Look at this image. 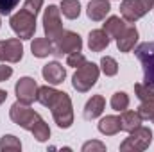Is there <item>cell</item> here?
Wrapping results in <instances>:
<instances>
[{"instance_id":"obj_33","label":"cell","mask_w":154,"mask_h":152,"mask_svg":"<svg viewBox=\"0 0 154 152\" xmlns=\"http://www.w3.org/2000/svg\"><path fill=\"white\" fill-rule=\"evenodd\" d=\"M140 4L143 5V9L149 13L151 9H154V0H140Z\"/></svg>"},{"instance_id":"obj_14","label":"cell","mask_w":154,"mask_h":152,"mask_svg":"<svg viewBox=\"0 0 154 152\" xmlns=\"http://www.w3.org/2000/svg\"><path fill=\"white\" fill-rule=\"evenodd\" d=\"M111 11V5L108 0H91L86 7V14L90 20L93 22H100L108 16V13Z\"/></svg>"},{"instance_id":"obj_12","label":"cell","mask_w":154,"mask_h":152,"mask_svg":"<svg viewBox=\"0 0 154 152\" xmlns=\"http://www.w3.org/2000/svg\"><path fill=\"white\" fill-rule=\"evenodd\" d=\"M41 75H43V79H45L50 86H57V84H61V82L65 81V77H66V70L63 68L61 63L52 61V63H47V65L43 66Z\"/></svg>"},{"instance_id":"obj_15","label":"cell","mask_w":154,"mask_h":152,"mask_svg":"<svg viewBox=\"0 0 154 152\" xmlns=\"http://www.w3.org/2000/svg\"><path fill=\"white\" fill-rule=\"evenodd\" d=\"M111 38L108 36V32L104 29H95L88 34V47L91 52H102L104 48H108Z\"/></svg>"},{"instance_id":"obj_7","label":"cell","mask_w":154,"mask_h":152,"mask_svg":"<svg viewBox=\"0 0 154 152\" xmlns=\"http://www.w3.org/2000/svg\"><path fill=\"white\" fill-rule=\"evenodd\" d=\"M43 29H45V38L50 41L61 36L63 32V22H61V9L57 5H48L43 13Z\"/></svg>"},{"instance_id":"obj_16","label":"cell","mask_w":154,"mask_h":152,"mask_svg":"<svg viewBox=\"0 0 154 152\" xmlns=\"http://www.w3.org/2000/svg\"><path fill=\"white\" fill-rule=\"evenodd\" d=\"M104 108H106V100H104V97L102 95H93L88 102H86V106H84V118L86 120H95V118H99L102 111H104Z\"/></svg>"},{"instance_id":"obj_1","label":"cell","mask_w":154,"mask_h":152,"mask_svg":"<svg viewBox=\"0 0 154 152\" xmlns=\"http://www.w3.org/2000/svg\"><path fill=\"white\" fill-rule=\"evenodd\" d=\"M41 106L48 108L52 111L54 122L57 123V127L61 129H68L74 123V108H72V100L68 97V93L65 91H57L52 86H41L38 88V97H36Z\"/></svg>"},{"instance_id":"obj_28","label":"cell","mask_w":154,"mask_h":152,"mask_svg":"<svg viewBox=\"0 0 154 152\" xmlns=\"http://www.w3.org/2000/svg\"><path fill=\"white\" fill-rule=\"evenodd\" d=\"M84 63H86V57H84L81 52H72V54H68V57H66V65L72 66V68H79V66H82Z\"/></svg>"},{"instance_id":"obj_17","label":"cell","mask_w":154,"mask_h":152,"mask_svg":"<svg viewBox=\"0 0 154 152\" xmlns=\"http://www.w3.org/2000/svg\"><path fill=\"white\" fill-rule=\"evenodd\" d=\"M31 52L34 57H48L50 54H54V41H50L48 38H36L32 43H31Z\"/></svg>"},{"instance_id":"obj_4","label":"cell","mask_w":154,"mask_h":152,"mask_svg":"<svg viewBox=\"0 0 154 152\" xmlns=\"http://www.w3.org/2000/svg\"><path fill=\"white\" fill-rule=\"evenodd\" d=\"M152 143V131L149 127H136L133 132H129V138H125L120 143V150L122 152H142L149 149V145Z\"/></svg>"},{"instance_id":"obj_23","label":"cell","mask_w":154,"mask_h":152,"mask_svg":"<svg viewBox=\"0 0 154 152\" xmlns=\"http://www.w3.org/2000/svg\"><path fill=\"white\" fill-rule=\"evenodd\" d=\"M31 132L36 138V141H47L50 138V127L47 125V122L43 118H39L38 122L34 123V127L31 129Z\"/></svg>"},{"instance_id":"obj_11","label":"cell","mask_w":154,"mask_h":152,"mask_svg":"<svg viewBox=\"0 0 154 152\" xmlns=\"http://www.w3.org/2000/svg\"><path fill=\"white\" fill-rule=\"evenodd\" d=\"M120 14L125 22L134 23L136 20H140L142 16L147 14V11L143 9V5L140 4V0H124L120 4Z\"/></svg>"},{"instance_id":"obj_30","label":"cell","mask_w":154,"mask_h":152,"mask_svg":"<svg viewBox=\"0 0 154 152\" xmlns=\"http://www.w3.org/2000/svg\"><path fill=\"white\" fill-rule=\"evenodd\" d=\"M20 0H0V14H11Z\"/></svg>"},{"instance_id":"obj_36","label":"cell","mask_w":154,"mask_h":152,"mask_svg":"<svg viewBox=\"0 0 154 152\" xmlns=\"http://www.w3.org/2000/svg\"><path fill=\"white\" fill-rule=\"evenodd\" d=\"M0 23H2V22H0Z\"/></svg>"},{"instance_id":"obj_8","label":"cell","mask_w":154,"mask_h":152,"mask_svg":"<svg viewBox=\"0 0 154 152\" xmlns=\"http://www.w3.org/2000/svg\"><path fill=\"white\" fill-rule=\"evenodd\" d=\"M82 48V39L74 31H63L61 36L54 41V54H72V52H81Z\"/></svg>"},{"instance_id":"obj_27","label":"cell","mask_w":154,"mask_h":152,"mask_svg":"<svg viewBox=\"0 0 154 152\" xmlns=\"http://www.w3.org/2000/svg\"><path fill=\"white\" fill-rule=\"evenodd\" d=\"M138 114L142 116V120H152L154 116V99L151 100H143L138 108Z\"/></svg>"},{"instance_id":"obj_25","label":"cell","mask_w":154,"mask_h":152,"mask_svg":"<svg viewBox=\"0 0 154 152\" xmlns=\"http://www.w3.org/2000/svg\"><path fill=\"white\" fill-rule=\"evenodd\" d=\"M100 70H102V74L106 77H113V75L118 74V63H116L113 57L104 56V57L100 59Z\"/></svg>"},{"instance_id":"obj_24","label":"cell","mask_w":154,"mask_h":152,"mask_svg":"<svg viewBox=\"0 0 154 152\" xmlns=\"http://www.w3.org/2000/svg\"><path fill=\"white\" fill-rule=\"evenodd\" d=\"M111 108L115 111H125L129 108V95L125 91H116L111 97Z\"/></svg>"},{"instance_id":"obj_9","label":"cell","mask_w":154,"mask_h":152,"mask_svg":"<svg viewBox=\"0 0 154 152\" xmlns=\"http://www.w3.org/2000/svg\"><path fill=\"white\" fill-rule=\"evenodd\" d=\"M23 57V45L20 38L2 39L0 41V61L4 63H20Z\"/></svg>"},{"instance_id":"obj_6","label":"cell","mask_w":154,"mask_h":152,"mask_svg":"<svg viewBox=\"0 0 154 152\" xmlns=\"http://www.w3.org/2000/svg\"><path fill=\"white\" fill-rule=\"evenodd\" d=\"M9 116H11V120H13L16 125H20V127L25 129V131H31V129L34 127V123L41 118L34 109H31L27 104H22V102H14V104L11 106Z\"/></svg>"},{"instance_id":"obj_32","label":"cell","mask_w":154,"mask_h":152,"mask_svg":"<svg viewBox=\"0 0 154 152\" xmlns=\"http://www.w3.org/2000/svg\"><path fill=\"white\" fill-rule=\"evenodd\" d=\"M11 75H13V68L11 66H5V65H0V82L7 81Z\"/></svg>"},{"instance_id":"obj_29","label":"cell","mask_w":154,"mask_h":152,"mask_svg":"<svg viewBox=\"0 0 154 152\" xmlns=\"http://www.w3.org/2000/svg\"><path fill=\"white\" fill-rule=\"evenodd\" d=\"M104 152L106 150V145L102 143V141H86L84 145H82V152Z\"/></svg>"},{"instance_id":"obj_10","label":"cell","mask_w":154,"mask_h":152,"mask_svg":"<svg viewBox=\"0 0 154 152\" xmlns=\"http://www.w3.org/2000/svg\"><path fill=\"white\" fill-rule=\"evenodd\" d=\"M38 88L39 86L36 84V81L32 77H22V79H18V82L14 86V93H16L18 102L31 106L36 100V97H38Z\"/></svg>"},{"instance_id":"obj_26","label":"cell","mask_w":154,"mask_h":152,"mask_svg":"<svg viewBox=\"0 0 154 152\" xmlns=\"http://www.w3.org/2000/svg\"><path fill=\"white\" fill-rule=\"evenodd\" d=\"M134 93H136V97L143 102V100H151V99H154V88H151L149 84H134Z\"/></svg>"},{"instance_id":"obj_13","label":"cell","mask_w":154,"mask_h":152,"mask_svg":"<svg viewBox=\"0 0 154 152\" xmlns=\"http://www.w3.org/2000/svg\"><path fill=\"white\" fill-rule=\"evenodd\" d=\"M136 41H138V29H136L134 25H127L125 31L116 38V48H118L120 52L127 54V52H131V50L134 48Z\"/></svg>"},{"instance_id":"obj_19","label":"cell","mask_w":154,"mask_h":152,"mask_svg":"<svg viewBox=\"0 0 154 152\" xmlns=\"http://www.w3.org/2000/svg\"><path fill=\"white\" fill-rule=\"evenodd\" d=\"M99 131L106 136H115L120 131V118L115 114H108L99 122Z\"/></svg>"},{"instance_id":"obj_31","label":"cell","mask_w":154,"mask_h":152,"mask_svg":"<svg viewBox=\"0 0 154 152\" xmlns=\"http://www.w3.org/2000/svg\"><path fill=\"white\" fill-rule=\"evenodd\" d=\"M41 5H43V0H25L23 9H27V11L32 13V14H38L39 9H41Z\"/></svg>"},{"instance_id":"obj_21","label":"cell","mask_w":154,"mask_h":152,"mask_svg":"<svg viewBox=\"0 0 154 152\" xmlns=\"http://www.w3.org/2000/svg\"><path fill=\"white\" fill-rule=\"evenodd\" d=\"M61 13L68 20H75L81 14V4L79 0H63L61 2Z\"/></svg>"},{"instance_id":"obj_18","label":"cell","mask_w":154,"mask_h":152,"mask_svg":"<svg viewBox=\"0 0 154 152\" xmlns=\"http://www.w3.org/2000/svg\"><path fill=\"white\" fill-rule=\"evenodd\" d=\"M120 118V131H125V132H133L136 127L142 125V116L138 114V111H122V114L118 116Z\"/></svg>"},{"instance_id":"obj_3","label":"cell","mask_w":154,"mask_h":152,"mask_svg":"<svg viewBox=\"0 0 154 152\" xmlns=\"http://www.w3.org/2000/svg\"><path fill=\"white\" fill-rule=\"evenodd\" d=\"M99 74H100L99 66H97L95 63L86 61L82 66L77 68V72L74 74V77H72V86H74V90H77L79 93H84V91L91 90V88L97 84V81H99Z\"/></svg>"},{"instance_id":"obj_34","label":"cell","mask_w":154,"mask_h":152,"mask_svg":"<svg viewBox=\"0 0 154 152\" xmlns=\"http://www.w3.org/2000/svg\"><path fill=\"white\" fill-rule=\"evenodd\" d=\"M5 99H7V91L5 90H0V106L5 102Z\"/></svg>"},{"instance_id":"obj_22","label":"cell","mask_w":154,"mask_h":152,"mask_svg":"<svg viewBox=\"0 0 154 152\" xmlns=\"http://www.w3.org/2000/svg\"><path fill=\"white\" fill-rule=\"evenodd\" d=\"M0 150L2 152H18L22 150V141L13 134H4L0 140Z\"/></svg>"},{"instance_id":"obj_35","label":"cell","mask_w":154,"mask_h":152,"mask_svg":"<svg viewBox=\"0 0 154 152\" xmlns=\"http://www.w3.org/2000/svg\"><path fill=\"white\" fill-rule=\"evenodd\" d=\"M151 122H152V123H154V116H152V120H151Z\"/></svg>"},{"instance_id":"obj_5","label":"cell","mask_w":154,"mask_h":152,"mask_svg":"<svg viewBox=\"0 0 154 152\" xmlns=\"http://www.w3.org/2000/svg\"><path fill=\"white\" fill-rule=\"evenodd\" d=\"M136 57L142 63L143 68V81L154 88V41H145L136 47Z\"/></svg>"},{"instance_id":"obj_20","label":"cell","mask_w":154,"mask_h":152,"mask_svg":"<svg viewBox=\"0 0 154 152\" xmlns=\"http://www.w3.org/2000/svg\"><path fill=\"white\" fill-rule=\"evenodd\" d=\"M125 22L120 18V16H109L108 20H106V23H104V31L108 32V36L109 38H118L124 31H125Z\"/></svg>"},{"instance_id":"obj_2","label":"cell","mask_w":154,"mask_h":152,"mask_svg":"<svg viewBox=\"0 0 154 152\" xmlns=\"http://www.w3.org/2000/svg\"><path fill=\"white\" fill-rule=\"evenodd\" d=\"M11 29L20 39H31L36 32V14L29 13L27 9H20L9 20Z\"/></svg>"}]
</instances>
